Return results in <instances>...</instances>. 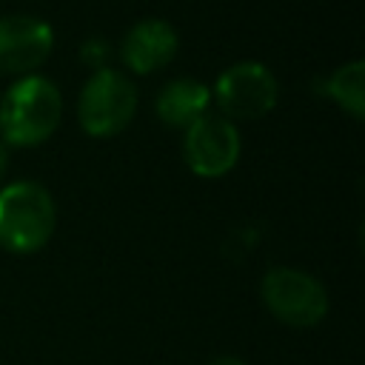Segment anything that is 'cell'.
I'll list each match as a JSON object with an SVG mask.
<instances>
[{
	"label": "cell",
	"mask_w": 365,
	"mask_h": 365,
	"mask_svg": "<svg viewBox=\"0 0 365 365\" xmlns=\"http://www.w3.org/2000/svg\"><path fill=\"white\" fill-rule=\"evenodd\" d=\"M54 220V200L40 182L23 180L0 191V245L6 251H40L51 240Z\"/></svg>",
	"instance_id": "cell-2"
},
{
	"label": "cell",
	"mask_w": 365,
	"mask_h": 365,
	"mask_svg": "<svg viewBox=\"0 0 365 365\" xmlns=\"http://www.w3.org/2000/svg\"><path fill=\"white\" fill-rule=\"evenodd\" d=\"M51 26L31 14L0 17V74H29L51 54Z\"/></svg>",
	"instance_id": "cell-7"
},
{
	"label": "cell",
	"mask_w": 365,
	"mask_h": 365,
	"mask_svg": "<svg viewBox=\"0 0 365 365\" xmlns=\"http://www.w3.org/2000/svg\"><path fill=\"white\" fill-rule=\"evenodd\" d=\"M63 117V97L46 77H23L0 100V134L9 145H37L54 134Z\"/></svg>",
	"instance_id": "cell-1"
},
{
	"label": "cell",
	"mask_w": 365,
	"mask_h": 365,
	"mask_svg": "<svg viewBox=\"0 0 365 365\" xmlns=\"http://www.w3.org/2000/svg\"><path fill=\"white\" fill-rule=\"evenodd\" d=\"M134 111H137V88L125 74L114 68H100L86 83L77 100V120L83 131L94 137H111L123 131L131 123Z\"/></svg>",
	"instance_id": "cell-3"
},
{
	"label": "cell",
	"mask_w": 365,
	"mask_h": 365,
	"mask_svg": "<svg viewBox=\"0 0 365 365\" xmlns=\"http://www.w3.org/2000/svg\"><path fill=\"white\" fill-rule=\"evenodd\" d=\"M211 103V91L191 80V77H182V80H171L160 97H157V114L165 125H174V128H188L197 117L205 114Z\"/></svg>",
	"instance_id": "cell-9"
},
{
	"label": "cell",
	"mask_w": 365,
	"mask_h": 365,
	"mask_svg": "<svg viewBox=\"0 0 365 365\" xmlns=\"http://www.w3.org/2000/svg\"><path fill=\"white\" fill-rule=\"evenodd\" d=\"M6 168H9V154H6V148L0 145V180L6 177Z\"/></svg>",
	"instance_id": "cell-12"
},
{
	"label": "cell",
	"mask_w": 365,
	"mask_h": 365,
	"mask_svg": "<svg viewBox=\"0 0 365 365\" xmlns=\"http://www.w3.org/2000/svg\"><path fill=\"white\" fill-rule=\"evenodd\" d=\"M182 157L197 177H222L240 160V134L222 114H202L185 128Z\"/></svg>",
	"instance_id": "cell-6"
},
{
	"label": "cell",
	"mask_w": 365,
	"mask_h": 365,
	"mask_svg": "<svg viewBox=\"0 0 365 365\" xmlns=\"http://www.w3.org/2000/svg\"><path fill=\"white\" fill-rule=\"evenodd\" d=\"M177 54V34L165 20H143L123 40V60L137 74H151Z\"/></svg>",
	"instance_id": "cell-8"
},
{
	"label": "cell",
	"mask_w": 365,
	"mask_h": 365,
	"mask_svg": "<svg viewBox=\"0 0 365 365\" xmlns=\"http://www.w3.org/2000/svg\"><path fill=\"white\" fill-rule=\"evenodd\" d=\"M214 100L225 120H257L277 103V80L259 63H237L217 77Z\"/></svg>",
	"instance_id": "cell-5"
},
{
	"label": "cell",
	"mask_w": 365,
	"mask_h": 365,
	"mask_svg": "<svg viewBox=\"0 0 365 365\" xmlns=\"http://www.w3.org/2000/svg\"><path fill=\"white\" fill-rule=\"evenodd\" d=\"M265 308L291 328H311L328 311V294L322 282L297 268H271L262 277Z\"/></svg>",
	"instance_id": "cell-4"
},
{
	"label": "cell",
	"mask_w": 365,
	"mask_h": 365,
	"mask_svg": "<svg viewBox=\"0 0 365 365\" xmlns=\"http://www.w3.org/2000/svg\"><path fill=\"white\" fill-rule=\"evenodd\" d=\"M362 80H365V66L359 60L336 68L331 77H325V83L319 86L322 94H328L331 100H336L345 111H351L354 117L365 114V97H362Z\"/></svg>",
	"instance_id": "cell-10"
},
{
	"label": "cell",
	"mask_w": 365,
	"mask_h": 365,
	"mask_svg": "<svg viewBox=\"0 0 365 365\" xmlns=\"http://www.w3.org/2000/svg\"><path fill=\"white\" fill-rule=\"evenodd\" d=\"M208 365H245V362L237 359V356H217V359H211Z\"/></svg>",
	"instance_id": "cell-11"
}]
</instances>
